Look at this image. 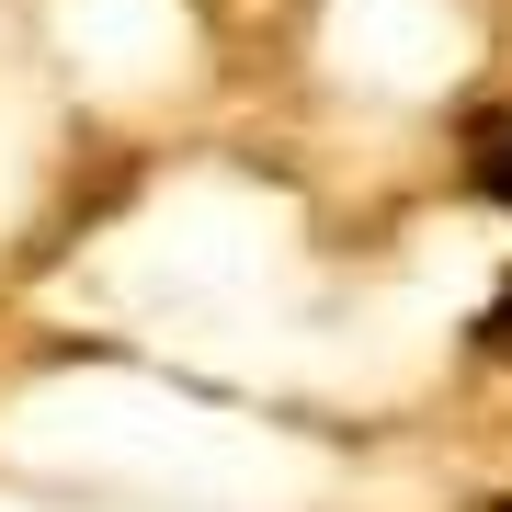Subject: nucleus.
Returning <instances> with one entry per match:
<instances>
[{"label": "nucleus", "mask_w": 512, "mask_h": 512, "mask_svg": "<svg viewBox=\"0 0 512 512\" xmlns=\"http://www.w3.org/2000/svg\"><path fill=\"white\" fill-rule=\"evenodd\" d=\"M478 512H512V501H478Z\"/></svg>", "instance_id": "7ed1b4c3"}, {"label": "nucleus", "mask_w": 512, "mask_h": 512, "mask_svg": "<svg viewBox=\"0 0 512 512\" xmlns=\"http://www.w3.org/2000/svg\"><path fill=\"white\" fill-rule=\"evenodd\" d=\"M478 353H512V285H501V308L478 319Z\"/></svg>", "instance_id": "f03ea898"}, {"label": "nucleus", "mask_w": 512, "mask_h": 512, "mask_svg": "<svg viewBox=\"0 0 512 512\" xmlns=\"http://www.w3.org/2000/svg\"><path fill=\"white\" fill-rule=\"evenodd\" d=\"M467 183L490 194V205H512V114H501V126H478V148H467Z\"/></svg>", "instance_id": "f257e3e1"}]
</instances>
